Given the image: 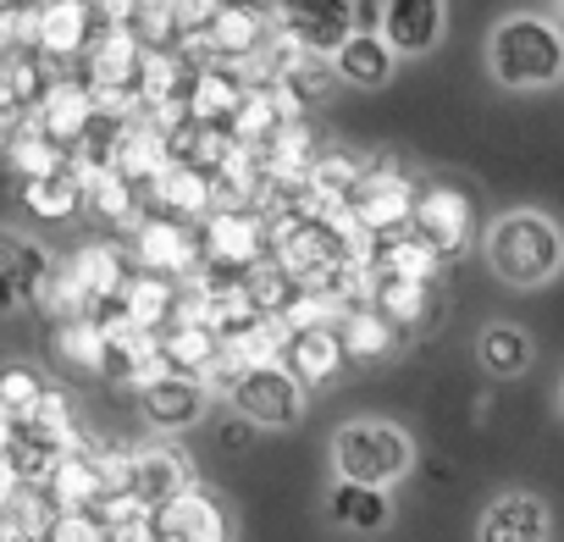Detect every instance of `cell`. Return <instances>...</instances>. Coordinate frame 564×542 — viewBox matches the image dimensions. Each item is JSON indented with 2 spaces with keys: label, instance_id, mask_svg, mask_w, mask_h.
Returning <instances> with one entry per match:
<instances>
[{
  "label": "cell",
  "instance_id": "7",
  "mask_svg": "<svg viewBox=\"0 0 564 542\" xmlns=\"http://www.w3.org/2000/svg\"><path fill=\"white\" fill-rule=\"evenodd\" d=\"M133 254H139L144 271H166V278H177V283H188L199 271V260H205L199 232L183 216H166V210L133 221Z\"/></svg>",
  "mask_w": 564,
  "mask_h": 542
},
{
  "label": "cell",
  "instance_id": "15",
  "mask_svg": "<svg viewBox=\"0 0 564 542\" xmlns=\"http://www.w3.org/2000/svg\"><path fill=\"white\" fill-rule=\"evenodd\" d=\"M205 399H210V388L188 371H166V377L139 388V410L150 415L155 432H188L205 415Z\"/></svg>",
  "mask_w": 564,
  "mask_h": 542
},
{
  "label": "cell",
  "instance_id": "34",
  "mask_svg": "<svg viewBox=\"0 0 564 542\" xmlns=\"http://www.w3.org/2000/svg\"><path fill=\"white\" fill-rule=\"evenodd\" d=\"M139 199H144V194H139L117 166H100V172L84 183V205H89L95 216H106L111 227H133V221H139Z\"/></svg>",
  "mask_w": 564,
  "mask_h": 542
},
{
  "label": "cell",
  "instance_id": "42",
  "mask_svg": "<svg viewBox=\"0 0 564 542\" xmlns=\"http://www.w3.org/2000/svg\"><path fill=\"white\" fill-rule=\"evenodd\" d=\"M221 443H232V448H243V443H249V421L238 415V426H227V432H221Z\"/></svg>",
  "mask_w": 564,
  "mask_h": 542
},
{
  "label": "cell",
  "instance_id": "39",
  "mask_svg": "<svg viewBox=\"0 0 564 542\" xmlns=\"http://www.w3.org/2000/svg\"><path fill=\"white\" fill-rule=\"evenodd\" d=\"M40 388H45V377L34 366H7V371H0V410H7L12 421H23L29 404L40 399Z\"/></svg>",
  "mask_w": 564,
  "mask_h": 542
},
{
  "label": "cell",
  "instance_id": "6",
  "mask_svg": "<svg viewBox=\"0 0 564 542\" xmlns=\"http://www.w3.org/2000/svg\"><path fill=\"white\" fill-rule=\"evenodd\" d=\"M410 232H421L437 260H459L470 249V232H476V210H470V194L448 188V183H432V188H415V210H410Z\"/></svg>",
  "mask_w": 564,
  "mask_h": 542
},
{
  "label": "cell",
  "instance_id": "13",
  "mask_svg": "<svg viewBox=\"0 0 564 542\" xmlns=\"http://www.w3.org/2000/svg\"><path fill=\"white\" fill-rule=\"evenodd\" d=\"M227 531L232 525H227L221 503L199 481L183 487V492H172L166 503H155V542H216Z\"/></svg>",
  "mask_w": 564,
  "mask_h": 542
},
{
  "label": "cell",
  "instance_id": "12",
  "mask_svg": "<svg viewBox=\"0 0 564 542\" xmlns=\"http://www.w3.org/2000/svg\"><path fill=\"white\" fill-rule=\"evenodd\" d=\"M89 34H95V7L89 0H40L29 51L45 56V62H73V56H84Z\"/></svg>",
  "mask_w": 564,
  "mask_h": 542
},
{
  "label": "cell",
  "instance_id": "40",
  "mask_svg": "<svg viewBox=\"0 0 564 542\" xmlns=\"http://www.w3.org/2000/svg\"><path fill=\"white\" fill-rule=\"evenodd\" d=\"M155 7L166 12V23H172L177 34H194V29H205V23H210L216 0H155Z\"/></svg>",
  "mask_w": 564,
  "mask_h": 542
},
{
  "label": "cell",
  "instance_id": "5",
  "mask_svg": "<svg viewBox=\"0 0 564 542\" xmlns=\"http://www.w3.org/2000/svg\"><path fill=\"white\" fill-rule=\"evenodd\" d=\"M366 232H399V227H410V210H415V183L393 166V161H377V166H366L360 172V183H355V194H349V205H344Z\"/></svg>",
  "mask_w": 564,
  "mask_h": 542
},
{
  "label": "cell",
  "instance_id": "37",
  "mask_svg": "<svg viewBox=\"0 0 564 542\" xmlns=\"http://www.w3.org/2000/svg\"><path fill=\"white\" fill-rule=\"evenodd\" d=\"M34 311H45L51 322H62V316H78V311H89V294L78 289V278H73V265H45V278H40V289H34Z\"/></svg>",
  "mask_w": 564,
  "mask_h": 542
},
{
  "label": "cell",
  "instance_id": "17",
  "mask_svg": "<svg viewBox=\"0 0 564 542\" xmlns=\"http://www.w3.org/2000/svg\"><path fill=\"white\" fill-rule=\"evenodd\" d=\"M199 476H194V459L177 448V443H144V448H133V476H128V487L155 509V503H166L172 492H183V487H194Z\"/></svg>",
  "mask_w": 564,
  "mask_h": 542
},
{
  "label": "cell",
  "instance_id": "33",
  "mask_svg": "<svg viewBox=\"0 0 564 542\" xmlns=\"http://www.w3.org/2000/svg\"><path fill=\"white\" fill-rule=\"evenodd\" d=\"M95 509H100L111 542H155V509H150L133 487H111V492H100Z\"/></svg>",
  "mask_w": 564,
  "mask_h": 542
},
{
  "label": "cell",
  "instance_id": "19",
  "mask_svg": "<svg viewBox=\"0 0 564 542\" xmlns=\"http://www.w3.org/2000/svg\"><path fill=\"white\" fill-rule=\"evenodd\" d=\"M282 366H289L305 388H322L333 382L349 360H344V344H338V327H294L289 338H282Z\"/></svg>",
  "mask_w": 564,
  "mask_h": 542
},
{
  "label": "cell",
  "instance_id": "20",
  "mask_svg": "<svg viewBox=\"0 0 564 542\" xmlns=\"http://www.w3.org/2000/svg\"><path fill=\"white\" fill-rule=\"evenodd\" d=\"M327 62H333V73H338L344 84H355V89H382V84L393 78V67H399L393 45H388L377 29H349Z\"/></svg>",
  "mask_w": 564,
  "mask_h": 542
},
{
  "label": "cell",
  "instance_id": "25",
  "mask_svg": "<svg viewBox=\"0 0 564 542\" xmlns=\"http://www.w3.org/2000/svg\"><path fill=\"white\" fill-rule=\"evenodd\" d=\"M547 531H553V514H547V503L531 498V492H503V498H492L487 514H481V536H487V542H542Z\"/></svg>",
  "mask_w": 564,
  "mask_h": 542
},
{
  "label": "cell",
  "instance_id": "32",
  "mask_svg": "<svg viewBox=\"0 0 564 542\" xmlns=\"http://www.w3.org/2000/svg\"><path fill=\"white\" fill-rule=\"evenodd\" d=\"M23 205L40 216V221H73L78 205H84V183L56 166V172H40V177H23Z\"/></svg>",
  "mask_w": 564,
  "mask_h": 542
},
{
  "label": "cell",
  "instance_id": "36",
  "mask_svg": "<svg viewBox=\"0 0 564 542\" xmlns=\"http://www.w3.org/2000/svg\"><path fill=\"white\" fill-rule=\"evenodd\" d=\"M476 355H481V371H492V377H520V371L531 366V338H525L514 322H492V327L481 333Z\"/></svg>",
  "mask_w": 564,
  "mask_h": 542
},
{
  "label": "cell",
  "instance_id": "11",
  "mask_svg": "<svg viewBox=\"0 0 564 542\" xmlns=\"http://www.w3.org/2000/svg\"><path fill=\"white\" fill-rule=\"evenodd\" d=\"M199 34H205L216 62L243 67L260 51V40L271 34V7H254V0H216V12H210V23Z\"/></svg>",
  "mask_w": 564,
  "mask_h": 542
},
{
  "label": "cell",
  "instance_id": "22",
  "mask_svg": "<svg viewBox=\"0 0 564 542\" xmlns=\"http://www.w3.org/2000/svg\"><path fill=\"white\" fill-rule=\"evenodd\" d=\"M243 89H249V78H243L232 62H210V67H194V73H188L183 100H188V117H194V122H227L232 106L243 100Z\"/></svg>",
  "mask_w": 564,
  "mask_h": 542
},
{
  "label": "cell",
  "instance_id": "44",
  "mask_svg": "<svg viewBox=\"0 0 564 542\" xmlns=\"http://www.w3.org/2000/svg\"><path fill=\"white\" fill-rule=\"evenodd\" d=\"M558 12H564V0H558Z\"/></svg>",
  "mask_w": 564,
  "mask_h": 542
},
{
  "label": "cell",
  "instance_id": "21",
  "mask_svg": "<svg viewBox=\"0 0 564 542\" xmlns=\"http://www.w3.org/2000/svg\"><path fill=\"white\" fill-rule=\"evenodd\" d=\"M56 355H62L73 371H89V377H122V355L106 344V333H100V322H95L89 311L56 322Z\"/></svg>",
  "mask_w": 564,
  "mask_h": 542
},
{
  "label": "cell",
  "instance_id": "9",
  "mask_svg": "<svg viewBox=\"0 0 564 542\" xmlns=\"http://www.w3.org/2000/svg\"><path fill=\"white\" fill-rule=\"evenodd\" d=\"M89 117H95V95H89V84H84V78H45L40 100L23 111V122H29L34 133H45L62 155L84 139Z\"/></svg>",
  "mask_w": 564,
  "mask_h": 542
},
{
  "label": "cell",
  "instance_id": "28",
  "mask_svg": "<svg viewBox=\"0 0 564 542\" xmlns=\"http://www.w3.org/2000/svg\"><path fill=\"white\" fill-rule=\"evenodd\" d=\"M327 514H333L338 525H349V531H382V525L393 520V498H388V487H377V481H349V476H338L333 492H327Z\"/></svg>",
  "mask_w": 564,
  "mask_h": 542
},
{
  "label": "cell",
  "instance_id": "3",
  "mask_svg": "<svg viewBox=\"0 0 564 542\" xmlns=\"http://www.w3.org/2000/svg\"><path fill=\"white\" fill-rule=\"evenodd\" d=\"M410 465H415V443L393 421H349L333 432V470L349 481L393 487L410 476Z\"/></svg>",
  "mask_w": 564,
  "mask_h": 542
},
{
  "label": "cell",
  "instance_id": "14",
  "mask_svg": "<svg viewBox=\"0 0 564 542\" xmlns=\"http://www.w3.org/2000/svg\"><path fill=\"white\" fill-rule=\"evenodd\" d=\"M166 161H172V139H166L144 111L117 128V139H111V166H117L139 194H150V183L166 172Z\"/></svg>",
  "mask_w": 564,
  "mask_h": 542
},
{
  "label": "cell",
  "instance_id": "41",
  "mask_svg": "<svg viewBox=\"0 0 564 542\" xmlns=\"http://www.w3.org/2000/svg\"><path fill=\"white\" fill-rule=\"evenodd\" d=\"M18 122H23V100L12 95V84H7V78H0V139H7Z\"/></svg>",
  "mask_w": 564,
  "mask_h": 542
},
{
  "label": "cell",
  "instance_id": "8",
  "mask_svg": "<svg viewBox=\"0 0 564 542\" xmlns=\"http://www.w3.org/2000/svg\"><path fill=\"white\" fill-rule=\"evenodd\" d=\"M199 249H205L210 265L243 271L249 260L265 254V210H260V205H210V210H205Z\"/></svg>",
  "mask_w": 564,
  "mask_h": 542
},
{
  "label": "cell",
  "instance_id": "38",
  "mask_svg": "<svg viewBox=\"0 0 564 542\" xmlns=\"http://www.w3.org/2000/svg\"><path fill=\"white\" fill-rule=\"evenodd\" d=\"M7 161H12V172H18V177H40V172L67 166V155H62L45 133H34L29 122H18V128L7 133Z\"/></svg>",
  "mask_w": 564,
  "mask_h": 542
},
{
  "label": "cell",
  "instance_id": "35",
  "mask_svg": "<svg viewBox=\"0 0 564 542\" xmlns=\"http://www.w3.org/2000/svg\"><path fill=\"white\" fill-rule=\"evenodd\" d=\"M276 122H289L276 111V100H271V84H249L243 89V100L232 106V117H227V128H232V139L238 144H265L271 133H276Z\"/></svg>",
  "mask_w": 564,
  "mask_h": 542
},
{
  "label": "cell",
  "instance_id": "2",
  "mask_svg": "<svg viewBox=\"0 0 564 542\" xmlns=\"http://www.w3.org/2000/svg\"><path fill=\"white\" fill-rule=\"evenodd\" d=\"M487 265L509 289H542L553 271L564 265V238L547 216L536 210H514V216H498L487 227Z\"/></svg>",
  "mask_w": 564,
  "mask_h": 542
},
{
  "label": "cell",
  "instance_id": "27",
  "mask_svg": "<svg viewBox=\"0 0 564 542\" xmlns=\"http://www.w3.org/2000/svg\"><path fill=\"white\" fill-rule=\"evenodd\" d=\"M399 333H421L432 316H437V294L432 283H415V278H371V294H366Z\"/></svg>",
  "mask_w": 564,
  "mask_h": 542
},
{
  "label": "cell",
  "instance_id": "4",
  "mask_svg": "<svg viewBox=\"0 0 564 542\" xmlns=\"http://www.w3.org/2000/svg\"><path fill=\"white\" fill-rule=\"evenodd\" d=\"M305 382L282 366V360H265V366H243L232 382H227V399L232 410L254 426V432H271V426H294L305 415Z\"/></svg>",
  "mask_w": 564,
  "mask_h": 542
},
{
  "label": "cell",
  "instance_id": "43",
  "mask_svg": "<svg viewBox=\"0 0 564 542\" xmlns=\"http://www.w3.org/2000/svg\"><path fill=\"white\" fill-rule=\"evenodd\" d=\"M12 432H18V421H12L7 410H0V448H7V443H12Z\"/></svg>",
  "mask_w": 564,
  "mask_h": 542
},
{
  "label": "cell",
  "instance_id": "1",
  "mask_svg": "<svg viewBox=\"0 0 564 542\" xmlns=\"http://www.w3.org/2000/svg\"><path fill=\"white\" fill-rule=\"evenodd\" d=\"M487 62H492V78L503 89H547L564 78V34L547 18L514 12L492 29Z\"/></svg>",
  "mask_w": 564,
  "mask_h": 542
},
{
  "label": "cell",
  "instance_id": "30",
  "mask_svg": "<svg viewBox=\"0 0 564 542\" xmlns=\"http://www.w3.org/2000/svg\"><path fill=\"white\" fill-rule=\"evenodd\" d=\"M155 344H161L166 366H172V371H188V377H199V371L221 355L216 327H205V322H183V316H172V322L155 333Z\"/></svg>",
  "mask_w": 564,
  "mask_h": 542
},
{
  "label": "cell",
  "instance_id": "24",
  "mask_svg": "<svg viewBox=\"0 0 564 542\" xmlns=\"http://www.w3.org/2000/svg\"><path fill=\"white\" fill-rule=\"evenodd\" d=\"M338 344H344V360H355V366H377V360L393 355L399 327H393L371 300H355V305L338 316Z\"/></svg>",
  "mask_w": 564,
  "mask_h": 542
},
{
  "label": "cell",
  "instance_id": "23",
  "mask_svg": "<svg viewBox=\"0 0 564 542\" xmlns=\"http://www.w3.org/2000/svg\"><path fill=\"white\" fill-rule=\"evenodd\" d=\"M144 199H155V210H166V216L194 221V216H205V210H210V172H205L199 161L172 155V161H166V172L150 183V194H144Z\"/></svg>",
  "mask_w": 564,
  "mask_h": 542
},
{
  "label": "cell",
  "instance_id": "26",
  "mask_svg": "<svg viewBox=\"0 0 564 542\" xmlns=\"http://www.w3.org/2000/svg\"><path fill=\"white\" fill-rule=\"evenodd\" d=\"M437 265H443L437 249H432L421 232H410V227L382 232L377 249H371V278H415V283H432Z\"/></svg>",
  "mask_w": 564,
  "mask_h": 542
},
{
  "label": "cell",
  "instance_id": "10",
  "mask_svg": "<svg viewBox=\"0 0 564 542\" xmlns=\"http://www.w3.org/2000/svg\"><path fill=\"white\" fill-rule=\"evenodd\" d=\"M271 23L289 29L305 51L333 56L338 40L355 29V0H271Z\"/></svg>",
  "mask_w": 564,
  "mask_h": 542
},
{
  "label": "cell",
  "instance_id": "29",
  "mask_svg": "<svg viewBox=\"0 0 564 542\" xmlns=\"http://www.w3.org/2000/svg\"><path fill=\"white\" fill-rule=\"evenodd\" d=\"M122 311L144 327V333H161L177 311V278H166V271H139V278L122 283Z\"/></svg>",
  "mask_w": 564,
  "mask_h": 542
},
{
  "label": "cell",
  "instance_id": "16",
  "mask_svg": "<svg viewBox=\"0 0 564 542\" xmlns=\"http://www.w3.org/2000/svg\"><path fill=\"white\" fill-rule=\"evenodd\" d=\"M377 34L393 45V56H426L443 40V0H382Z\"/></svg>",
  "mask_w": 564,
  "mask_h": 542
},
{
  "label": "cell",
  "instance_id": "31",
  "mask_svg": "<svg viewBox=\"0 0 564 542\" xmlns=\"http://www.w3.org/2000/svg\"><path fill=\"white\" fill-rule=\"evenodd\" d=\"M67 265H73L78 289L89 294V305H95V300H117L122 283H128V254H122L117 243H84Z\"/></svg>",
  "mask_w": 564,
  "mask_h": 542
},
{
  "label": "cell",
  "instance_id": "18",
  "mask_svg": "<svg viewBox=\"0 0 564 542\" xmlns=\"http://www.w3.org/2000/svg\"><path fill=\"white\" fill-rule=\"evenodd\" d=\"M45 265H51V254L40 243H29L23 232L0 227V316L34 305V289L45 278Z\"/></svg>",
  "mask_w": 564,
  "mask_h": 542
}]
</instances>
